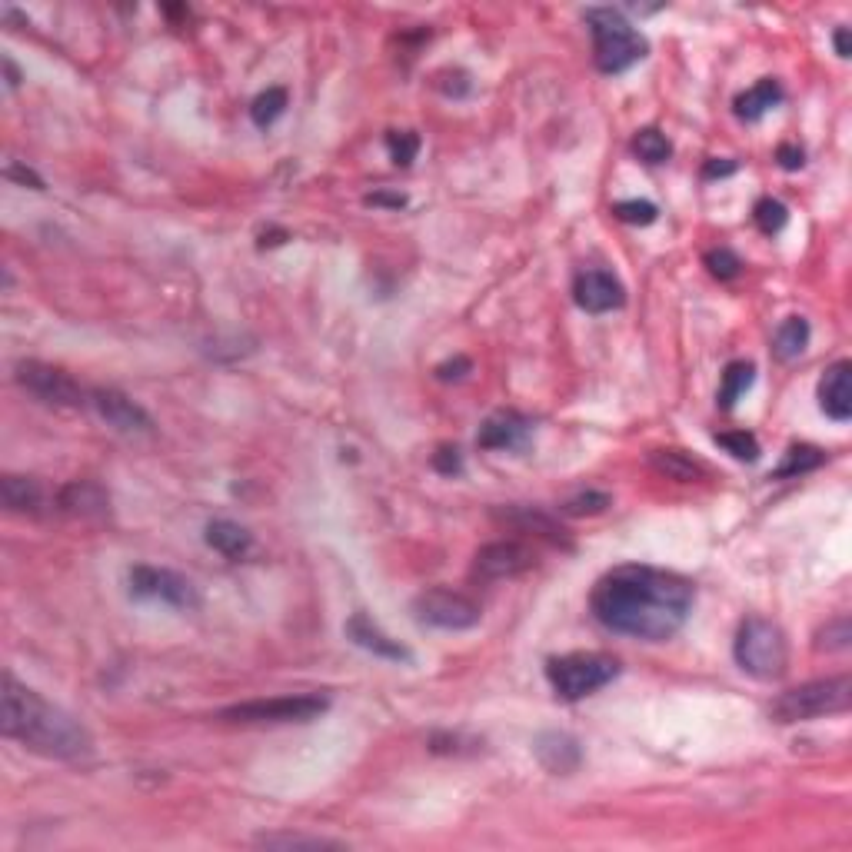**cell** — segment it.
Listing matches in <instances>:
<instances>
[{"label": "cell", "instance_id": "obj_1", "mask_svg": "<svg viewBox=\"0 0 852 852\" xmlns=\"http://www.w3.org/2000/svg\"><path fill=\"white\" fill-rule=\"evenodd\" d=\"M696 590L686 576L656 566H616L593 586L590 610L610 633L666 643L686 626Z\"/></svg>", "mask_w": 852, "mask_h": 852}, {"label": "cell", "instance_id": "obj_2", "mask_svg": "<svg viewBox=\"0 0 852 852\" xmlns=\"http://www.w3.org/2000/svg\"><path fill=\"white\" fill-rule=\"evenodd\" d=\"M0 733L50 759H80L94 749V739L80 719L47 703L37 689L17 683L10 673H4L0 683Z\"/></svg>", "mask_w": 852, "mask_h": 852}, {"label": "cell", "instance_id": "obj_3", "mask_svg": "<svg viewBox=\"0 0 852 852\" xmlns=\"http://www.w3.org/2000/svg\"><path fill=\"white\" fill-rule=\"evenodd\" d=\"M586 24L593 34V60L603 74H623L646 57V37L613 7H590Z\"/></svg>", "mask_w": 852, "mask_h": 852}, {"label": "cell", "instance_id": "obj_4", "mask_svg": "<svg viewBox=\"0 0 852 852\" xmlns=\"http://www.w3.org/2000/svg\"><path fill=\"white\" fill-rule=\"evenodd\" d=\"M849 703H852V679L846 673H839V676L813 679V683H803L796 689H786V693L769 706V716H773L776 723H806V719L846 713Z\"/></svg>", "mask_w": 852, "mask_h": 852}, {"label": "cell", "instance_id": "obj_5", "mask_svg": "<svg viewBox=\"0 0 852 852\" xmlns=\"http://www.w3.org/2000/svg\"><path fill=\"white\" fill-rule=\"evenodd\" d=\"M733 656L743 673L756 679H779L789 666V643L786 633L773 620L749 616L736 630Z\"/></svg>", "mask_w": 852, "mask_h": 852}, {"label": "cell", "instance_id": "obj_6", "mask_svg": "<svg viewBox=\"0 0 852 852\" xmlns=\"http://www.w3.org/2000/svg\"><path fill=\"white\" fill-rule=\"evenodd\" d=\"M620 676V663L606 653H570V656H556L546 663V679L556 689L560 699H576L593 696L596 689L610 686L613 679Z\"/></svg>", "mask_w": 852, "mask_h": 852}, {"label": "cell", "instance_id": "obj_7", "mask_svg": "<svg viewBox=\"0 0 852 852\" xmlns=\"http://www.w3.org/2000/svg\"><path fill=\"white\" fill-rule=\"evenodd\" d=\"M330 699L317 693H300V696H270V699H250V703H237L220 709L217 719L237 726H280V723H310L320 713H327Z\"/></svg>", "mask_w": 852, "mask_h": 852}, {"label": "cell", "instance_id": "obj_8", "mask_svg": "<svg viewBox=\"0 0 852 852\" xmlns=\"http://www.w3.org/2000/svg\"><path fill=\"white\" fill-rule=\"evenodd\" d=\"M14 377L30 397H37L40 403H50V407H87V400H90L87 387H80L67 370L50 367V363L20 360Z\"/></svg>", "mask_w": 852, "mask_h": 852}, {"label": "cell", "instance_id": "obj_9", "mask_svg": "<svg viewBox=\"0 0 852 852\" xmlns=\"http://www.w3.org/2000/svg\"><path fill=\"white\" fill-rule=\"evenodd\" d=\"M413 616L423 626H436V630H473L483 620L480 603H473L470 596L453 593V590H426L413 600Z\"/></svg>", "mask_w": 852, "mask_h": 852}, {"label": "cell", "instance_id": "obj_10", "mask_svg": "<svg viewBox=\"0 0 852 852\" xmlns=\"http://www.w3.org/2000/svg\"><path fill=\"white\" fill-rule=\"evenodd\" d=\"M130 593L137 600H160L174 610H197L200 606V596H197V586L180 576L174 570H160V566H134L130 570Z\"/></svg>", "mask_w": 852, "mask_h": 852}, {"label": "cell", "instance_id": "obj_11", "mask_svg": "<svg viewBox=\"0 0 852 852\" xmlns=\"http://www.w3.org/2000/svg\"><path fill=\"white\" fill-rule=\"evenodd\" d=\"M87 407L94 410L107 426H114L117 433H127V436L154 433V420H150V413L140 407L137 400H130L127 393H120L114 387H90Z\"/></svg>", "mask_w": 852, "mask_h": 852}, {"label": "cell", "instance_id": "obj_12", "mask_svg": "<svg viewBox=\"0 0 852 852\" xmlns=\"http://www.w3.org/2000/svg\"><path fill=\"white\" fill-rule=\"evenodd\" d=\"M536 563V553L530 550L526 543L520 540H496V543H486L476 550L473 556V576L476 580H513L526 570H533Z\"/></svg>", "mask_w": 852, "mask_h": 852}, {"label": "cell", "instance_id": "obj_13", "mask_svg": "<svg viewBox=\"0 0 852 852\" xmlns=\"http://www.w3.org/2000/svg\"><path fill=\"white\" fill-rule=\"evenodd\" d=\"M573 297L586 313H610L626 303V290L610 270H583L573 283Z\"/></svg>", "mask_w": 852, "mask_h": 852}, {"label": "cell", "instance_id": "obj_14", "mask_svg": "<svg viewBox=\"0 0 852 852\" xmlns=\"http://www.w3.org/2000/svg\"><path fill=\"white\" fill-rule=\"evenodd\" d=\"M533 436V423L516 410H500L480 426L476 446L483 450H523Z\"/></svg>", "mask_w": 852, "mask_h": 852}, {"label": "cell", "instance_id": "obj_15", "mask_svg": "<svg viewBox=\"0 0 852 852\" xmlns=\"http://www.w3.org/2000/svg\"><path fill=\"white\" fill-rule=\"evenodd\" d=\"M57 510L67 516H80V520H94V516H107L110 496L104 486L94 480H74V483L60 486Z\"/></svg>", "mask_w": 852, "mask_h": 852}, {"label": "cell", "instance_id": "obj_16", "mask_svg": "<svg viewBox=\"0 0 852 852\" xmlns=\"http://www.w3.org/2000/svg\"><path fill=\"white\" fill-rule=\"evenodd\" d=\"M849 377H852V363L849 360H839L833 363L823 380H819V407L829 420L836 423H846L852 417V387H849Z\"/></svg>", "mask_w": 852, "mask_h": 852}, {"label": "cell", "instance_id": "obj_17", "mask_svg": "<svg viewBox=\"0 0 852 852\" xmlns=\"http://www.w3.org/2000/svg\"><path fill=\"white\" fill-rule=\"evenodd\" d=\"M343 633H347L360 649H367V653L380 656V659H393V663H407L410 659L407 646L397 643V639H390L377 623L370 620V616H363V613H353L347 620V626H343Z\"/></svg>", "mask_w": 852, "mask_h": 852}, {"label": "cell", "instance_id": "obj_18", "mask_svg": "<svg viewBox=\"0 0 852 852\" xmlns=\"http://www.w3.org/2000/svg\"><path fill=\"white\" fill-rule=\"evenodd\" d=\"M533 753L543 763V769H550L556 776H570L583 763V749L570 733H540L533 743Z\"/></svg>", "mask_w": 852, "mask_h": 852}, {"label": "cell", "instance_id": "obj_19", "mask_svg": "<svg viewBox=\"0 0 852 852\" xmlns=\"http://www.w3.org/2000/svg\"><path fill=\"white\" fill-rule=\"evenodd\" d=\"M0 496H4V506L10 513H24V516H40L47 510V493L44 486L30 476H17L7 473L0 480Z\"/></svg>", "mask_w": 852, "mask_h": 852}, {"label": "cell", "instance_id": "obj_20", "mask_svg": "<svg viewBox=\"0 0 852 852\" xmlns=\"http://www.w3.org/2000/svg\"><path fill=\"white\" fill-rule=\"evenodd\" d=\"M779 100H783V87H779L773 77H763L756 87H749L746 94H739L733 107H736L739 120H759V117H766L773 107H779Z\"/></svg>", "mask_w": 852, "mask_h": 852}, {"label": "cell", "instance_id": "obj_21", "mask_svg": "<svg viewBox=\"0 0 852 852\" xmlns=\"http://www.w3.org/2000/svg\"><path fill=\"white\" fill-rule=\"evenodd\" d=\"M207 546H213L217 553L230 556V560H237V556H247L250 546H253V536L247 526L233 523V520H210L207 523Z\"/></svg>", "mask_w": 852, "mask_h": 852}, {"label": "cell", "instance_id": "obj_22", "mask_svg": "<svg viewBox=\"0 0 852 852\" xmlns=\"http://www.w3.org/2000/svg\"><path fill=\"white\" fill-rule=\"evenodd\" d=\"M809 347V323L803 317H789L783 327L776 330L773 337V353L783 363L803 357V350Z\"/></svg>", "mask_w": 852, "mask_h": 852}, {"label": "cell", "instance_id": "obj_23", "mask_svg": "<svg viewBox=\"0 0 852 852\" xmlns=\"http://www.w3.org/2000/svg\"><path fill=\"white\" fill-rule=\"evenodd\" d=\"M649 463H653L663 476L679 480V483H689V480H696V476L706 473L703 466H699L693 456L683 453V450H653L649 453Z\"/></svg>", "mask_w": 852, "mask_h": 852}, {"label": "cell", "instance_id": "obj_24", "mask_svg": "<svg viewBox=\"0 0 852 852\" xmlns=\"http://www.w3.org/2000/svg\"><path fill=\"white\" fill-rule=\"evenodd\" d=\"M753 380H756V367H753V363H746V360L729 363L726 373H723V387H719V407H723V410H733L736 400L743 397L749 387H753Z\"/></svg>", "mask_w": 852, "mask_h": 852}, {"label": "cell", "instance_id": "obj_25", "mask_svg": "<svg viewBox=\"0 0 852 852\" xmlns=\"http://www.w3.org/2000/svg\"><path fill=\"white\" fill-rule=\"evenodd\" d=\"M283 110H287V90H283V87H267L250 104V120L257 127L267 130V127H273L283 117Z\"/></svg>", "mask_w": 852, "mask_h": 852}, {"label": "cell", "instance_id": "obj_26", "mask_svg": "<svg viewBox=\"0 0 852 852\" xmlns=\"http://www.w3.org/2000/svg\"><path fill=\"white\" fill-rule=\"evenodd\" d=\"M633 154L643 160V164H666V160L673 157V144L666 140V134L646 127L633 137Z\"/></svg>", "mask_w": 852, "mask_h": 852}, {"label": "cell", "instance_id": "obj_27", "mask_svg": "<svg viewBox=\"0 0 852 852\" xmlns=\"http://www.w3.org/2000/svg\"><path fill=\"white\" fill-rule=\"evenodd\" d=\"M257 846L263 849H340V843L323 836H300V833H263L257 836Z\"/></svg>", "mask_w": 852, "mask_h": 852}, {"label": "cell", "instance_id": "obj_28", "mask_svg": "<svg viewBox=\"0 0 852 852\" xmlns=\"http://www.w3.org/2000/svg\"><path fill=\"white\" fill-rule=\"evenodd\" d=\"M826 453L816 450V446H793V450L786 453V460L779 463L776 470V480H786V476H799V473H809L816 470V466H823Z\"/></svg>", "mask_w": 852, "mask_h": 852}, {"label": "cell", "instance_id": "obj_29", "mask_svg": "<svg viewBox=\"0 0 852 852\" xmlns=\"http://www.w3.org/2000/svg\"><path fill=\"white\" fill-rule=\"evenodd\" d=\"M716 443L723 446L729 456H736V460H743V463H756L759 460V440L753 433H746V430L716 433Z\"/></svg>", "mask_w": 852, "mask_h": 852}, {"label": "cell", "instance_id": "obj_30", "mask_svg": "<svg viewBox=\"0 0 852 852\" xmlns=\"http://www.w3.org/2000/svg\"><path fill=\"white\" fill-rule=\"evenodd\" d=\"M753 220H756L759 230L773 237V233H779V230L786 227L789 210H786V204H779L776 197H763V200H759V204L753 207Z\"/></svg>", "mask_w": 852, "mask_h": 852}, {"label": "cell", "instance_id": "obj_31", "mask_svg": "<svg viewBox=\"0 0 852 852\" xmlns=\"http://www.w3.org/2000/svg\"><path fill=\"white\" fill-rule=\"evenodd\" d=\"M706 267L716 280H736L739 273H743V260H739L729 247H716L706 253Z\"/></svg>", "mask_w": 852, "mask_h": 852}, {"label": "cell", "instance_id": "obj_32", "mask_svg": "<svg viewBox=\"0 0 852 852\" xmlns=\"http://www.w3.org/2000/svg\"><path fill=\"white\" fill-rule=\"evenodd\" d=\"M613 213H616V220L633 223V227H649V223L659 217L656 204H649V200H620V204L613 207Z\"/></svg>", "mask_w": 852, "mask_h": 852}, {"label": "cell", "instance_id": "obj_33", "mask_svg": "<svg viewBox=\"0 0 852 852\" xmlns=\"http://www.w3.org/2000/svg\"><path fill=\"white\" fill-rule=\"evenodd\" d=\"M506 520L516 523V526H523V530H533V526H536V530H540L543 536H550V540H563L560 526H556L550 516L530 510V506H523V510H516V513H506Z\"/></svg>", "mask_w": 852, "mask_h": 852}, {"label": "cell", "instance_id": "obj_34", "mask_svg": "<svg viewBox=\"0 0 852 852\" xmlns=\"http://www.w3.org/2000/svg\"><path fill=\"white\" fill-rule=\"evenodd\" d=\"M849 639H852V626L846 616H839V620L826 623V630L816 636V649H826V653H843V649H849Z\"/></svg>", "mask_w": 852, "mask_h": 852}, {"label": "cell", "instance_id": "obj_35", "mask_svg": "<svg viewBox=\"0 0 852 852\" xmlns=\"http://www.w3.org/2000/svg\"><path fill=\"white\" fill-rule=\"evenodd\" d=\"M387 147L393 154V164L410 167L413 160H417V154H420V137L410 134V130H403V134H390L387 137Z\"/></svg>", "mask_w": 852, "mask_h": 852}, {"label": "cell", "instance_id": "obj_36", "mask_svg": "<svg viewBox=\"0 0 852 852\" xmlns=\"http://www.w3.org/2000/svg\"><path fill=\"white\" fill-rule=\"evenodd\" d=\"M606 506H610V496L590 490V493H580V496H573V500H566L563 513H570V516H593V513H603Z\"/></svg>", "mask_w": 852, "mask_h": 852}, {"label": "cell", "instance_id": "obj_37", "mask_svg": "<svg viewBox=\"0 0 852 852\" xmlns=\"http://www.w3.org/2000/svg\"><path fill=\"white\" fill-rule=\"evenodd\" d=\"M433 470H440L443 476H453L463 470V460H460V450L456 446H443V450L433 453Z\"/></svg>", "mask_w": 852, "mask_h": 852}, {"label": "cell", "instance_id": "obj_38", "mask_svg": "<svg viewBox=\"0 0 852 852\" xmlns=\"http://www.w3.org/2000/svg\"><path fill=\"white\" fill-rule=\"evenodd\" d=\"M4 177L14 180V184H24V187H30V190H44V180H40L34 170H27V167H20V164H10V167L4 170Z\"/></svg>", "mask_w": 852, "mask_h": 852}, {"label": "cell", "instance_id": "obj_39", "mask_svg": "<svg viewBox=\"0 0 852 852\" xmlns=\"http://www.w3.org/2000/svg\"><path fill=\"white\" fill-rule=\"evenodd\" d=\"M776 160H779V167L783 170H799L806 164V154H803V147H796V144H783L776 150Z\"/></svg>", "mask_w": 852, "mask_h": 852}, {"label": "cell", "instance_id": "obj_40", "mask_svg": "<svg viewBox=\"0 0 852 852\" xmlns=\"http://www.w3.org/2000/svg\"><path fill=\"white\" fill-rule=\"evenodd\" d=\"M470 370H473L470 360H466V357H456V360H450V363H440V367H436V377H440V380H460V377H466Z\"/></svg>", "mask_w": 852, "mask_h": 852}, {"label": "cell", "instance_id": "obj_41", "mask_svg": "<svg viewBox=\"0 0 852 852\" xmlns=\"http://www.w3.org/2000/svg\"><path fill=\"white\" fill-rule=\"evenodd\" d=\"M367 204H377V207H403V204H407V197H403V194H373V197H367Z\"/></svg>", "mask_w": 852, "mask_h": 852}, {"label": "cell", "instance_id": "obj_42", "mask_svg": "<svg viewBox=\"0 0 852 852\" xmlns=\"http://www.w3.org/2000/svg\"><path fill=\"white\" fill-rule=\"evenodd\" d=\"M833 40H836V54L846 60V57L852 54V50H849V27H839Z\"/></svg>", "mask_w": 852, "mask_h": 852}, {"label": "cell", "instance_id": "obj_43", "mask_svg": "<svg viewBox=\"0 0 852 852\" xmlns=\"http://www.w3.org/2000/svg\"><path fill=\"white\" fill-rule=\"evenodd\" d=\"M733 170H736L733 160H729V164H716V160H713V164H706L703 174L706 177H726V174H733Z\"/></svg>", "mask_w": 852, "mask_h": 852}, {"label": "cell", "instance_id": "obj_44", "mask_svg": "<svg viewBox=\"0 0 852 852\" xmlns=\"http://www.w3.org/2000/svg\"><path fill=\"white\" fill-rule=\"evenodd\" d=\"M4 74H7V87L14 90L20 84V70L14 67V60H10V57H4Z\"/></svg>", "mask_w": 852, "mask_h": 852}]
</instances>
